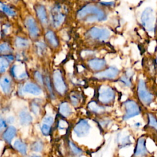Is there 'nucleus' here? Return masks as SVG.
I'll list each match as a JSON object with an SVG mask.
<instances>
[{"mask_svg":"<svg viewBox=\"0 0 157 157\" xmlns=\"http://www.w3.org/2000/svg\"><path fill=\"white\" fill-rule=\"evenodd\" d=\"M25 25L30 36L33 38L36 37L38 35L39 31L36 25V23H35L34 20L31 17H28L25 20Z\"/></svg>","mask_w":157,"mask_h":157,"instance_id":"obj_15","label":"nucleus"},{"mask_svg":"<svg viewBox=\"0 0 157 157\" xmlns=\"http://www.w3.org/2000/svg\"><path fill=\"white\" fill-rule=\"evenodd\" d=\"M12 147L21 156H26L28 155V147L27 143L21 138L15 139L12 142Z\"/></svg>","mask_w":157,"mask_h":157,"instance_id":"obj_13","label":"nucleus"},{"mask_svg":"<svg viewBox=\"0 0 157 157\" xmlns=\"http://www.w3.org/2000/svg\"><path fill=\"white\" fill-rule=\"evenodd\" d=\"M64 20V16L59 12L58 7H55L52 13V20L55 28L59 26Z\"/></svg>","mask_w":157,"mask_h":157,"instance_id":"obj_16","label":"nucleus"},{"mask_svg":"<svg viewBox=\"0 0 157 157\" xmlns=\"http://www.w3.org/2000/svg\"><path fill=\"white\" fill-rule=\"evenodd\" d=\"M8 59L10 60H13V57L12 56H8Z\"/></svg>","mask_w":157,"mask_h":157,"instance_id":"obj_46","label":"nucleus"},{"mask_svg":"<svg viewBox=\"0 0 157 157\" xmlns=\"http://www.w3.org/2000/svg\"><path fill=\"white\" fill-rule=\"evenodd\" d=\"M140 125H141V123H140V122H137V123H136L134 124V126H136V127H137V128L140 127Z\"/></svg>","mask_w":157,"mask_h":157,"instance_id":"obj_44","label":"nucleus"},{"mask_svg":"<svg viewBox=\"0 0 157 157\" xmlns=\"http://www.w3.org/2000/svg\"><path fill=\"white\" fill-rule=\"evenodd\" d=\"M56 127L58 131L67 132V129L69 128V124L68 122L65 120V118L60 117V118L58 119L56 121Z\"/></svg>","mask_w":157,"mask_h":157,"instance_id":"obj_24","label":"nucleus"},{"mask_svg":"<svg viewBox=\"0 0 157 157\" xmlns=\"http://www.w3.org/2000/svg\"><path fill=\"white\" fill-rule=\"evenodd\" d=\"M29 157H42V156H39V155H33L30 156Z\"/></svg>","mask_w":157,"mask_h":157,"instance_id":"obj_45","label":"nucleus"},{"mask_svg":"<svg viewBox=\"0 0 157 157\" xmlns=\"http://www.w3.org/2000/svg\"><path fill=\"white\" fill-rule=\"evenodd\" d=\"M18 134L17 128L13 125L8 126L6 129L2 132L1 137L2 140L7 144L11 145L13 140L16 137Z\"/></svg>","mask_w":157,"mask_h":157,"instance_id":"obj_9","label":"nucleus"},{"mask_svg":"<svg viewBox=\"0 0 157 157\" xmlns=\"http://www.w3.org/2000/svg\"><path fill=\"white\" fill-rule=\"evenodd\" d=\"M89 66L93 70L99 71L102 69L105 65V61L101 59H93L88 63Z\"/></svg>","mask_w":157,"mask_h":157,"instance_id":"obj_22","label":"nucleus"},{"mask_svg":"<svg viewBox=\"0 0 157 157\" xmlns=\"http://www.w3.org/2000/svg\"><path fill=\"white\" fill-rule=\"evenodd\" d=\"M138 96L140 101L146 105L150 104L153 99V96L151 94L146 88L144 81L142 79L139 80L138 85Z\"/></svg>","mask_w":157,"mask_h":157,"instance_id":"obj_6","label":"nucleus"},{"mask_svg":"<svg viewBox=\"0 0 157 157\" xmlns=\"http://www.w3.org/2000/svg\"><path fill=\"white\" fill-rule=\"evenodd\" d=\"M29 42L26 39H24L20 37H17L15 40V45L17 48H24L29 46Z\"/></svg>","mask_w":157,"mask_h":157,"instance_id":"obj_29","label":"nucleus"},{"mask_svg":"<svg viewBox=\"0 0 157 157\" xmlns=\"http://www.w3.org/2000/svg\"><path fill=\"white\" fill-rule=\"evenodd\" d=\"M148 153L146 146V139L145 137H140L136 142L134 148V157H145Z\"/></svg>","mask_w":157,"mask_h":157,"instance_id":"obj_8","label":"nucleus"},{"mask_svg":"<svg viewBox=\"0 0 157 157\" xmlns=\"http://www.w3.org/2000/svg\"><path fill=\"white\" fill-rule=\"evenodd\" d=\"M131 145V140L129 139V136H125L123 137V138L121 139V142H120V148H124V147H128Z\"/></svg>","mask_w":157,"mask_h":157,"instance_id":"obj_35","label":"nucleus"},{"mask_svg":"<svg viewBox=\"0 0 157 157\" xmlns=\"http://www.w3.org/2000/svg\"><path fill=\"white\" fill-rule=\"evenodd\" d=\"M120 80L122 83H123L124 85H125L126 86H131V82L129 81V80L125 76H123L121 78H120Z\"/></svg>","mask_w":157,"mask_h":157,"instance_id":"obj_41","label":"nucleus"},{"mask_svg":"<svg viewBox=\"0 0 157 157\" xmlns=\"http://www.w3.org/2000/svg\"><path fill=\"white\" fill-rule=\"evenodd\" d=\"M88 109L90 112L96 114H101L105 110L104 107L99 105L96 102L93 101L88 104Z\"/></svg>","mask_w":157,"mask_h":157,"instance_id":"obj_23","label":"nucleus"},{"mask_svg":"<svg viewBox=\"0 0 157 157\" xmlns=\"http://www.w3.org/2000/svg\"><path fill=\"white\" fill-rule=\"evenodd\" d=\"M40 123H45L53 126L55 123V117L50 114H46L45 115H44Z\"/></svg>","mask_w":157,"mask_h":157,"instance_id":"obj_31","label":"nucleus"},{"mask_svg":"<svg viewBox=\"0 0 157 157\" xmlns=\"http://www.w3.org/2000/svg\"><path fill=\"white\" fill-rule=\"evenodd\" d=\"M124 107L125 113L123 116V120L126 121L135 117L140 113V109L136 102L132 100H128L124 102Z\"/></svg>","mask_w":157,"mask_h":157,"instance_id":"obj_2","label":"nucleus"},{"mask_svg":"<svg viewBox=\"0 0 157 157\" xmlns=\"http://www.w3.org/2000/svg\"><path fill=\"white\" fill-rule=\"evenodd\" d=\"M118 74V70L115 67H110L104 71L95 74V77L99 78H114Z\"/></svg>","mask_w":157,"mask_h":157,"instance_id":"obj_14","label":"nucleus"},{"mask_svg":"<svg viewBox=\"0 0 157 157\" xmlns=\"http://www.w3.org/2000/svg\"><path fill=\"white\" fill-rule=\"evenodd\" d=\"M10 26L9 25H4V26H3V29H4V33L6 34H9V33H10Z\"/></svg>","mask_w":157,"mask_h":157,"instance_id":"obj_43","label":"nucleus"},{"mask_svg":"<svg viewBox=\"0 0 157 157\" xmlns=\"http://www.w3.org/2000/svg\"><path fill=\"white\" fill-rule=\"evenodd\" d=\"M78 17L83 18L85 16L87 17L86 21L94 22L96 21H102L105 19L104 12L96 6L93 5H88L82 9L78 12Z\"/></svg>","mask_w":157,"mask_h":157,"instance_id":"obj_1","label":"nucleus"},{"mask_svg":"<svg viewBox=\"0 0 157 157\" xmlns=\"http://www.w3.org/2000/svg\"><path fill=\"white\" fill-rule=\"evenodd\" d=\"M91 126L86 119L81 118L73 127V132L78 138L86 137L90 131Z\"/></svg>","mask_w":157,"mask_h":157,"instance_id":"obj_4","label":"nucleus"},{"mask_svg":"<svg viewBox=\"0 0 157 157\" xmlns=\"http://www.w3.org/2000/svg\"><path fill=\"white\" fill-rule=\"evenodd\" d=\"M53 83L56 90L59 94H63L65 93L66 86L59 71H56L53 73Z\"/></svg>","mask_w":157,"mask_h":157,"instance_id":"obj_12","label":"nucleus"},{"mask_svg":"<svg viewBox=\"0 0 157 157\" xmlns=\"http://www.w3.org/2000/svg\"><path fill=\"white\" fill-rule=\"evenodd\" d=\"M29 148L33 152L42 153L44 149V143L41 139H37L30 144Z\"/></svg>","mask_w":157,"mask_h":157,"instance_id":"obj_21","label":"nucleus"},{"mask_svg":"<svg viewBox=\"0 0 157 157\" xmlns=\"http://www.w3.org/2000/svg\"><path fill=\"white\" fill-rule=\"evenodd\" d=\"M45 82H46V84H47V88L48 90V91L51 95V96L53 97V91H52V88L50 86V79L47 77L46 78H45Z\"/></svg>","mask_w":157,"mask_h":157,"instance_id":"obj_40","label":"nucleus"},{"mask_svg":"<svg viewBox=\"0 0 157 157\" xmlns=\"http://www.w3.org/2000/svg\"><path fill=\"white\" fill-rule=\"evenodd\" d=\"M37 13L39 18L40 19L42 24L46 25L47 24V18L45 8L43 6L38 7L37 8Z\"/></svg>","mask_w":157,"mask_h":157,"instance_id":"obj_25","label":"nucleus"},{"mask_svg":"<svg viewBox=\"0 0 157 157\" xmlns=\"http://www.w3.org/2000/svg\"><path fill=\"white\" fill-rule=\"evenodd\" d=\"M24 93H28L35 96H39L42 95L43 92L36 84L28 82L26 83L23 87L19 90V94L23 95Z\"/></svg>","mask_w":157,"mask_h":157,"instance_id":"obj_10","label":"nucleus"},{"mask_svg":"<svg viewBox=\"0 0 157 157\" xmlns=\"http://www.w3.org/2000/svg\"><path fill=\"white\" fill-rule=\"evenodd\" d=\"M6 122H7V124H10V125H12L11 124H12V123H14L15 119V117H14L13 116H12V115H11V116H9V117L6 118Z\"/></svg>","mask_w":157,"mask_h":157,"instance_id":"obj_42","label":"nucleus"},{"mask_svg":"<svg viewBox=\"0 0 157 157\" xmlns=\"http://www.w3.org/2000/svg\"><path fill=\"white\" fill-rule=\"evenodd\" d=\"M8 62L4 58L0 57V73L4 72L8 68Z\"/></svg>","mask_w":157,"mask_h":157,"instance_id":"obj_34","label":"nucleus"},{"mask_svg":"<svg viewBox=\"0 0 157 157\" xmlns=\"http://www.w3.org/2000/svg\"><path fill=\"white\" fill-rule=\"evenodd\" d=\"M13 75L18 79H23L27 77V74L25 71V67L24 64L18 63H16L13 67Z\"/></svg>","mask_w":157,"mask_h":157,"instance_id":"obj_19","label":"nucleus"},{"mask_svg":"<svg viewBox=\"0 0 157 157\" xmlns=\"http://www.w3.org/2000/svg\"><path fill=\"white\" fill-rule=\"evenodd\" d=\"M90 34L93 39L99 40H105L110 36V31L105 28L94 27L90 30Z\"/></svg>","mask_w":157,"mask_h":157,"instance_id":"obj_11","label":"nucleus"},{"mask_svg":"<svg viewBox=\"0 0 157 157\" xmlns=\"http://www.w3.org/2000/svg\"><path fill=\"white\" fill-rule=\"evenodd\" d=\"M0 10L4 12L9 16H13L15 14V12L13 10H12L10 7H9L3 4L1 2H0Z\"/></svg>","mask_w":157,"mask_h":157,"instance_id":"obj_33","label":"nucleus"},{"mask_svg":"<svg viewBox=\"0 0 157 157\" xmlns=\"http://www.w3.org/2000/svg\"><path fill=\"white\" fill-rule=\"evenodd\" d=\"M141 21L147 30L151 31L154 29L155 16L153 10L151 7H147L143 11L141 15Z\"/></svg>","mask_w":157,"mask_h":157,"instance_id":"obj_3","label":"nucleus"},{"mask_svg":"<svg viewBox=\"0 0 157 157\" xmlns=\"http://www.w3.org/2000/svg\"><path fill=\"white\" fill-rule=\"evenodd\" d=\"M39 129L41 134L45 137L50 136L52 132V126L48 125L45 123H40L39 125Z\"/></svg>","mask_w":157,"mask_h":157,"instance_id":"obj_26","label":"nucleus"},{"mask_svg":"<svg viewBox=\"0 0 157 157\" xmlns=\"http://www.w3.org/2000/svg\"><path fill=\"white\" fill-rule=\"evenodd\" d=\"M10 50V46L7 43H3L0 44V52H8Z\"/></svg>","mask_w":157,"mask_h":157,"instance_id":"obj_38","label":"nucleus"},{"mask_svg":"<svg viewBox=\"0 0 157 157\" xmlns=\"http://www.w3.org/2000/svg\"><path fill=\"white\" fill-rule=\"evenodd\" d=\"M17 117L19 124L23 127L31 125L34 121V117L32 113L27 109H20L18 113Z\"/></svg>","mask_w":157,"mask_h":157,"instance_id":"obj_7","label":"nucleus"},{"mask_svg":"<svg viewBox=\"0 0 157 157\" xmlns=\"http://www.w3.org/2000/svg\"><path fill=\"white\" fill-rule=\"evenodd\" d=\"M67 147L72 157H80L83 155V150L79 148L72 140H68Z\"/></svg>","mask_w":157,"mask_h":157,"instance_id":"obj_20","label":"nucleus"},{"mask_svg":"<svg viewBox=\"0 0 157 157\" xmlns=\"http://www.w3.org/2000/svg\"><path fill=\"white\" fill-rule=\"evenodd\" d=\"M7 126L8 124L6 122V118L0 115V134H2V132L6 129Z\"/></svg>","mask_w":157,"mask_h":157,"instance_id":"obj_36","label":"nucleus"},{"mask_svg":"<svg viewBox=\"0 0 157 157\" xmlns=\"http://www.w3.org/2000/svg\"><path fill=\"white\" fill-rule=\"evenodd\" d=\"M37 50H38V53L39 55H42L44 53L45 50V44L42 42H38L37 44Z\"/></svg>","mask_w":157,"mask_h":157,"instance_id":"obj_37","label":"nucleus"},{"mask_svg":"<svg viewBox=\"0 0 157 157\" xmlns=\"http://www.w3.org/2000/svg\"><path fill=\"white\" fill-rule=\"evenodd\" d=\"M0 90L6 94H8L11 91V80L7 75H4L0 79Z\"/></svg>","mask_w":157,"mask_h":157,"instance_id":"obj_18","label":"nucleus"},{"mask_svg":"<svg viewBox=\"0 0 157 157\" xmlns=\"http://www.w3.org/2000/svg\"><path fill=\"white\" fill-rule=\"evenodd\" d=\"M58 112L61 117L67 118L71 115L72 113V109L71 105L68 102H63L59 105Z\"/></svg>","mask_w":157,"mask_h":157,"instance_id":"obj_17","label":"nucleus"},{"mask_svg":"<svg viewBox=\"0 0 157 157\" xmlns=\"http://www.w3.org/2000/svg\"><path fill=\"white\" fill-rule=\"evenodd\" d=\"M70 99L71 104L74 107H77L80 104L81 97L79 94L77 93H72L70 95Z\"/></svg>","mask_w":157,"mask_h":157,"instance_id":"obj_28","label":"nucleus"},{"mask_svg":"<svg viewBox=\"0 0 157 157\" xmlns=\"http://www.w3.org/2000/svg\"><path fill=\"white\" fill-rule=\"evenodd\" d=\"M30 110L31 113H33L36 117H39L40 115L41 111L40 105L36 102H32L30 105Z\"/></svg>","mask_w":157,"mask_h":157,"instance_id":"obj_30","label":"nucleus"},{"mask_svg":"<svg viewBox=\"0 0 157 157\" xmlns=\"http://www.w3.org/2000/svg\"><path fill=\"white\" fill-rule=\"evenodd\" d=\"M114 91L108 86L102 85L99 90L98 99L102 104H107L112 102L115 99Z\"/></svg>","mask_w":157,"mask_h":157,"instance_id":"obj_5","label":"nucleus"},{"mask_svg":"<svg viewBox=\"0 0 157 157\" xmlns=\"http://www.w3.org/2000/svg\"><path fill=\"white\" fill-rule=\"evenodd\" d=\"M45 37L51 45H52L53 47H56L58 45V41L52 31H48L46 34Z\"/></svg>","mask_w":157,"mask_h":157,"instance_id":"obj_32","label":"nucleus"},{"mask_svg":"<svg viewBox=\"0 0 157 157\" xmlns=\"http://www.w3.org/2000/svg\"><path fill=\"white\" fill-rule=\"evenodd\" d=\"M35 78L37 82L40 84V85H43V79L42 77L41 74L39 72H36L35 73Z\"/></svg>","mask_w":157,"mask_h":157,"instance_id":"obj_39","label":"nucleus"},{"mask_svg":"<svg viewBox=\"0 0 157 157\" xmlns=\"http://www.w3.org/2000/svg\"><path fill=\"white\" fill-rule=\"evenodd\" d=\"M148 125L157 132V118L151 113L148 114Z\"/></svg>","mask_w":157,"mask_h":157,"instance_id":"obj_27","label":"nucleus"}]
</instances>
